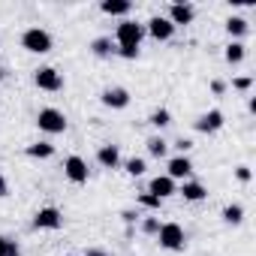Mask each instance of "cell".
<instances>
[{
	"mask_svg": "<svg viewBox=\"0 0 256 256\" xmlns=\"http://www.w3.org/2000/svg\"><path fill=\"white\" fill-rule=\"evenodd\" d=\"M114 40H118V48H139L142 40H145V24L120 22L118 30H114Z\"/></svg>",
	"mask_w": 256,
	"mask_h": 256,
	"instance_id": "1",
	"label": "cell"
},
{
	"mask_svg": "<svg viewBox=\"0 0 256 256\" xmlns=\"http://www.w3.org/2000/svg\"><path fill=\"white\" fill-rule=\"evenodd\" d=\"M52 46H54V42H52V34L42 30V28H30V30H24V36H22V48L30 52V54H48Z\"/></svg>",
	"mask_w": 256,
	"mask_h": 256,
	"instance_id": "2",
	"label": "cell"
},
{
	"mask_svg": "<svg viewBox=\"0 0 256 256\" xmlns=\"http://www.w3.org/2000/svg\"><path fill=\"white\" fill-rule=\"evenodd\" d=\"M36 124H40L42 133H52V136H58V133L66 130V118H64V112H58V108H40Z\"/></svg>",
	"mask_w": 256,
	"mask_h": 256,
	"instance_id": "3",
	"label": "cell"
},
{
	"mask_svg": "<svg viewBox=\"0 0 256 256\" xmlns=\"http://www.w3.org/2000/svg\"><path fill=\"white\" fill-rule=\"evenodd\" d=\"M157 238H160V247L166 250H184V229L178 223H163Z\"/></svg>",
	"mask_w": 256,
	"mask_h": 256,
	"instance_id": "4",
	"label": "cell"
},
{
	"mask_svg": "<svg viewBox=\"0 0 256 256\" xmlns=\"http://www.w3.org/2000/svg\"><path fill=\"white\" fill-rule=\"evenodd\" d=\"M34 82H36L40 90H60L64 88V76L58 70H52V66H40L34 72Z\"/></svg>",
	"mask_w": 256,
	"mask_h": 256,
	"instance_id": "5",
	"label": "cell"
},
{
	"mask_svg": "<svg viewBox=\"0 0 256 256\" xmlns=\"http://www.w3.org/2000/svg\"><path fill=\"white\" fill-rule=\"evenodd\" d=\"M64 175H66L72 184H84V181H88V163L72 154V157L64 160Z\"/></svg>",
	"mask_w": 256,
	"mask_h": 256,
	"instance_id": "6",
	"label": "cell"
},
{
	"mask_svg": "<svg viewBox=\"0 0 256 256\" xmlns=\"http://www.w3.org/2000/svg\"><path fill=\"white\" fill-rule=\"evenodd\" d=\"M34 226L36 229H60L64 226V214L58 211V208H40L36 211V217H34Z\"/></svg>",
	"mask_w": 256,
	"mask_h": 256,
	"instance_id": "7",
	"label": "cell"
},
{
	"mask_svg": "<svg viewBox=\"0 0 256 256\" xmlns=\"http://www.w3.org/2000/svg\"><path fill=\"white\" fill-rule=\"evenodd\" d=\"M223 124H226V120H223V112H220V108H211V112H205V114L196 120V130L211 136V133H217V130H220Z\"/></svg>",
	"mask_w": 256,
	"mask_h": 256,
	"instance_id": "8",
	"label": "cell"
},
{
	"mask_svg": "<svg viewBox=\"0 0 256 256\" xmlns=\"http://www.w3.org/2000/svg\"><path fill=\"white\" fill-rule=\"evenodd\" d=\"M148 34H151L154 40L166 42V40H172V34H175V24H172L169 18H163V16H154V18L148 22Z\"/></svg>",
	"mask_w": 256,
	"mask_h": 256,
	"instance_id": "9",
	"label": "cell"
},
{
	"mask_svg": "<svg viewBox=\"0 0 256 256\" xmlns=\"http://www.w3.org/2000/svg\"><path fill=\"white\" fill-rule=\"evenodd\" d=\"M100 100H102V106H108V108H126V106H130V94H126L124 88H106Z\"/></svg>",
	"mask_w": 256,
	"mask_h": 256,
	"instance_id": "10",
	"label": "cell"
},
{
	"mask_svg": "<svg viewBox=\"0 0 256 256\" xmlns=\"http://www.w3.org/2000/svg\"><path fill=\"white\" fill-rule=\"evenodd\" d=\"M148 193H151V196H157V199H166V196H172V193H178V187H175V181H172L169 175H157V178L151 181V187H148Z\"/></svg>",
	"mask_w": 256,
	"mask_h": 256,
	"instance_id": "11",
	"label": "cell"
},
{
	"mask_svg": "<svg viewBox=\"0 0 256 256\" xmlns=\"http://www.w3.org/2000/svg\"><path fill=\"white\" fill-rule=\"evenodd\" d=\"M193 16H196V10H193L190 4H172V6H169V22H172L175 28H178V24H190Z\"/></svg>",
	"mask_w": 256,
	"mask_h": 256,
	"instance_id": "12",
	"label": "cell"
},
{
	"mask_svg": "<svg viewBox=\"0 0 256 256\" xmlns=\"http://www.w3.org/2000/svg\"><path fill=\"white\" fill-rule=\"evenodd\" d=\"M190 172H193V163H190V157H187V154H184V157H172V160H169V172H166V175H169L172 181L187 178Z\"/></svg>",
	"mask_w": 256,
	"mask_h": 256,
	"instance_id": "13",
	"label": "cell"
},
{
	"mask_svg": "<svg viewBox=\"0 0 256 256\" xmlns=\"http://www.w3.org/2000/svg\"><path fill=\"white\" fill-rule=\"evenodd\" d=\"M96 163L106 166V169H114V166L120 163V151H118V145H102V148L96 151Z\"/></svg>",
	"mask_w": 256,
	"mask_h": 256,
	"instance_id": "14",
	"label": "cell"
},
{
	"mask_svg": "<svg viewBox=\"0 0 256 256\" xmlns=\"http://www.w3.org/2000/svg\"><path fill=\"white\" fill-rule=\"evenodd\" d=\"M178 193H181V196H184L187 202H202V199L208 196V190H205V187H202L199 181H184Z\"/></svg>",
	"mask_w": 256,
	"mask_h": 256,
	"instance_id": "15",
	"label": "cell"
},
{
	"mask_svg": "<svg viewBox=\"0 0 256 256\" xmlns=\"http://www.w3.org/2000/svg\"><path fill=\"white\" fill-rule=\"evenodd\" d=\"M100 10H102L106 16H126V12L133 10V4H130V0H102Z\"/></svg>",
	"mask_w": 256,
	"mask_h": 256,
	"instance_id": "16",
	"label": "cell"
},
{
	"mask_svg": "<svg viewBox=\"0 0 256 256\" xmlns=\"http://www.w3.org/2000/svg\"><path fill=\"white\" fill-rule=\"evenodd\" d=\"M24 154L34 160H48V157H54V145L52 142H34V145H28Z\"/></svg>",
	"mask_w": 256,
	"mask_h": 256,
	"instance_id": "17",
	"label": "cell"
},
{
	"mask_svg": "<svg viewBox=\"0 0 256 256\" xmlns=\"http://www.w3.org/2000/svg\"><path fill=\"white\" fill-rule=\"evenodd\" d=\"M90 52H94L96 58H112V54H114V42H112L108 36H100V40L90 42Z\"/></svg>",
	"mask_w": 256,
	"mask_h": 256,
	"instance_id": "18",
	"label": "cell"
},
{
	"mask_svg": "<svg viewBox=\"0 0 256 256\" xmlns=\"http://www.w3.org/2000/svg\"><path fill=\"white\" fill-rule=\"evenodd\" d=\"M244 54H247V46H244V42H229V46H226V60H229V64H241Z\"/></svg>",
	"mask_w": 256,
	"mask_h": 256,
	"instance_id": "19",
	"label": "cell"
},
{
	"mask_svg": "<svg viewBox=\"0 0 256 256\" xmlns=\"http://www.w3.org/2000/svg\"><path fill=\"white\" fill-rule=\"evenodd\" d=\"M226 30H229V36H244V34H247V18L232 16V18L226 22Z\"/></svg>",
	"mask_w": 256,
	"mask_h": 256,
	"instance_id": "20",
	"label": "cell"
},
{
	"mask_svg": "<svg viewBox=\"0 0 256 256\" xmlns=\"http://www.w3.org/2000/svg\"><path fill=\"white\" fill-rule=\"evenodd\" d=\"M223 220H226L229 226H238V223L244 220V208H241V205H226V208H223Z\"/></svg>",
	"mask_w": 256,
	"mask_h": 256,
	"instance_id": "21",
	"label": "cell"
},
{
	"mask_svg": "<svg viewBox=\"0 0 256 256\" xmlns=\"http://www.w3.org/2000/svg\"><path fill=\"white\" fill-rule=\"evenodd\" d=\"M166 151H169V142H163L160 136L148 139V154H151V157H166Z\"/></svg>",
	"mask_w": 256,
	"mask_h": 256,
	"instance_id": "22",
	"label": "cell"
},
{
	"mask_svg": "<svg viewBox=\"0 0 256 256\" xmlns=\"http://www.w3.org/2000/svg\"><path fill=\"white\" fill-rule=\"evenodd\" d=\"M151 124H154V126H160V130H163V126H169V124H172L169 108H157V112H151Z\"/></svg>",
	"mask_w": 256,
	"mask_h": 256,
	"instance_id": "23",
	"label": "cell"
},
{
	"mask_svg": "<svg viewBox=\"0 0 256 256\" xmlns=\"http://www.w3.org/2000/svg\"><path fill=\"white\" fill-rule=\"evenodd\" d=\"M22 250H18V244L16 241H10L6 235H0V256H18Z\"/></svg>",
	"mask_w": 256,
	"mask_h": 256,
	"instance_id": "24",
	"label": "cell"
},
{
	"mask_svg": "<svg viewBox=\"0 0 256 256\" xmlns=\"http://www.w3.org/2000/svg\"><path fill=\"white\" fill-rule=\"evenodd\" d=\"M139 205L148 208V211H160V208H163V199H157V196H151V193H142V196H139Z\"/></svg>",
	"mask_w": 256,
	"mask_h": 256,
	"instance_id": "25",
	"label": "cell"
},
{
	"mask_svg": "<svg viewBox=\"0 0 256 256\" xmlns=\"http://www.w3.org/2000/svg\"><path fill=\"white\" fill-rule=\"evenodd\" d=\"M126 172H130L133 178L145 175V160H142V157H133V160H126Z\"/></svg>",
	"mask_w": 256,
	"mask_h": 256,
	"instance_id": "26",
	"label": "cell"
},
{
	"mask_svg": "<svg viewBox=\"0 0 256 256\" xmlns=\"http://www.w3.org/2000/svg\"><path fill=\"white\" fill-rule=\"evenodd\" d=\"M142 232H148V235H157V232H160V220H157V217H145V223H142Z\"/></svg>",
	"mask_w": 256,
	"mask_h": 256,
	"instance_id": "27",
	"label": "cell"
},
{
	"mask_svg": "<svg viewBox=\"0 0 256 256\" xmlns=\"http://www.w3.org/2000/svg\"><path fill=\"white\" fill-rule=\"evenodd\" d=\"M232 88H235V90H250V88H253V78H250V76H241V78L232 82Z\"/></svg>",
	"mask_w": 256,
	"mask_h": 256,
	"instance_id": "28",
	"label": "cell"
},
{
	"mask_svg": "<svg viewBox=\"0 0 256 256\" xmlns=\"http://www.w3.org/2000/svg\"><path fill=\"white\" fill-rule=\"evenodd\" d=\"M235 178H238L241 184H247V181L253 178V175H250V166H238V169H235Z\"/></svg>",
	"mask_w": 256,
	"mask_h": 256,
	"instance_id": "29",
	"label": "cell"
},
{
	"mask_svg": "<svg viewBox=\"0 0 256 256\" xmlns=\"http://www.w3.org/2000/svg\"><path fill=\"white\" fill-rule=\"evenodd\" d=\"M114 54H120V58H126V60H136V58H139V48H114Z\"/></svg>",
	"mask_w": 256,
	"mask_h": 256,
	"instance_id": "30",
	"label": "cell"
},
{
	"mask_svg": "<svg viewBox=\"0 0 256 256\" xmlns=\"http://www.w3.org/2000/svg\"><path fill=\"white\" fill-rule=\"evenodd\" d=\"M175 148H178V151H181V157H184V154H187V151H190V148H193V142H190V139H184V136H181V139H178V142H175Z\"/></svg>",
	"mask_w": 256,
	"mask_h": 256,
	"instance_id": "31",
	"label": "cell"
},
{
	"mask_svg": "<svg viewBox=\"0 0 256 256\" xmlns=\"http://www.w3.org/2000/svg\"><path fill=\"white\" fill-rule=\"evenodd\" d=\"M6 196H10V181L0 175V199H6Z\"/></svg>",
	"mask_w": 256,
	"mask_h": 256,
	"instance_id": "32",
	"label": "cell"
},
{
	"mask_svg": "<svg viewBox=\"0 0 256 256\" xmlns=\"http://www.w3.org/2000/svg\"><path fill=\"white\" fill-rule=\"evenodd\" d=\"M211 90H214V94H217V96H220V94H223V90H226V84H223V82H211Z\"/></svg>",
	"mask_w": 256,
	"mask_h": 256,
	"instance_id": "33",
	"label": "cell"
},
{
	"mask_svg": "<svg viewBox=\"0 0 256 256\" xmlns=\"http://www.w3.org/2000/svg\"><path fill=\"white\" fill-rule=\"evenodd\" d=\"M120 217H124V220H126V223H133V220H136V211H124V214H120Z\"/></svg>",
	"mask_w": 256,
	"mask_h": 256,
	"instance_id": "34",
	"label": "cell"
},
{
	"mask_svg": "<svg viewBox=\"0 0 256 256\" xmlns=\"http://www.w3.org/2000/svg\"><path fill=\"white\" fill-rule=\"evenodd\" d=\"M84 256H106V250H88Z\"/></svg>",
	"mask_w": 256,
	"mask_h": 256,
	"instance_id": "35",
	"label": "cell"
},
{
	"mask_svg": "<svg viewBox=\"0 0 256 256\" xmlns=\"http://www.w3.org/2000/svg\"><path fill=\"white\" fill-rule=\"evenodd\" d=\"M0 82H4V66H0Z\"/></svg>",
	"mask_w": 256,
	"mask_h": 256,
	"instance_id": "36",
	"label": "cell"
},
{
	"mask_svg": "<svg viewBox=\"0 0 256 256\" xmlns=\"http://www.w3.org/2000/svg\"><path fill=\"white\" fill-rule=\"evenodd\" d=\"M70 256H72V253H70Z\"/></svg>",
	"mask_w": 256,
	"mask_h": 256,
	"instance_id": "37",
	"label": "cell"
}]
</instances>
